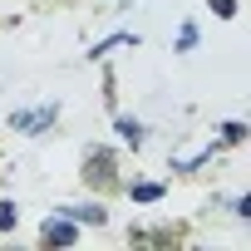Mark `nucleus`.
Returning a JSON list of instances; mask_svg holds the SVG:
<instances>
[{
  "instance_id": "1",
  "label": "nucleus",
  "mask_w": 251,
  "mask_h": 251,
  "mask_svg": "<svg viewBox=\"0 0 251 251\" xmlns=\"http://www.w3.org/2000/svg\"><path fill=\"white\" fill-rule=\"evenodd\" d=\"M84 182L89 187H118V173H113V153L108 148H94L84 158Z\"/></svg>"
},
{
  "instance_id": "2",
  "label": "nucleus",
  "mask_w": 251,
  "mask_h": 251,
  "mask_svg": "<svg viewBox=\"0 0 251 251\" xmlns=\"http://www.w3.org/2000/svg\"><path fill=\"white\" fill-rule=\"evenodd\" d=\"M54 113H59L54 103H45V108H20V113H10V128H15V133H30V138H35V133H45L50 123H54Z\"/></svg>"
},
{
  "instance_id": "3",
  "label": "nucleus",
  "mask_w": 251,
  "mask_h": 251,
  "mask_svg": "<svg viewBox=\"0 0 251 251\" xmlns=\"http://www.w3.org/2000/svg\"><path fill=\"white\" fill-rule=\"evenodd\" d=\"M74 236H79V226H74L69 217H50V222L40 226V241H45V246H69Z\"/></svg>"
},
{
  "instance_id": "4",
  "label": "nucleus",
  "mask_w": 251,
  "mask_h": 251,
  "mask_svg": "<svg viewBox=\"0 0 251 251\" xmlns=\"http://www.w3.org/2000/svg\"><path fill=\"white\" fill-rule=\"evenodd\" d=\"M59 212H64L69 222H94V226H103V222H108V212H103L99 202H74V207H59Z\"/></svg>"
},
{
  "instance_id": "5",
  "label": "nucleus",
  "mask_w": 251,
  "mask_h": 251,
  "mask_svg": "<svg viewBox=\"0 0 251 251\" xmlns=\"http://www.w3.org/2000/svg\"><path fill=\"white\" fill-rule=\"evenodd\" d=\"M118 133H123V143L143 148V123H138V118H118Z\"/></svg>"
},
{
  "instance_id": "6",
  "label": "nucleus",
  "mask_w": 251,
  "mask_h": 251,
  "mask_svg": "<svg viewBox=\"0 0 251 251\" xmlns=\"http://www.w3.org/2000/svg\"><path fill=\"white\" fill-rule=\"evenodd\" d=\"M128 192H133V202H158L163 197V182H133Z\"/></svg>"
},
{
  "instance_id": "7",
  "label": "nucleus",
  "mask_w": 251,
  "mask_h": 251,
  "mask_svg": "<svg viewBox=\"0 0 251 251\" xmlns=\"http://www.w3.org/2000/svg\"><path fill=\"white\" fill-rule=\"evenodd\" d=\"M15 222H20V207L15 202H0V231H10Z\"/></svg>"
},
{
  "instance_id": "8",
  "label": "nucleus",
  "mask_w": 251,
  "mask_h": 251,
  "mask_svg": "<svg viewBox=\"0 0 251 251\" xmlns=\"http://www.w3.org/2000/svg\"><path fill=\"white\" fill-rule=\"evenodd\" d=\"M246 138V123H222V143H241Z\"/></svg>"
},
{
  "instance_id": "9",
  "label": "nucleus",
  "mask_w": 251,
  "mask_h": 251,
  "mask_svg": "<svg viewBox=\"0 0 251 251\" xmlns=\"http://www.w3.org/2000/svg\"><path fill=\"white\" fill-rule=\"evenodd\" d=\"M197 45V25H182V35H177V54H187Z\"/></svg>"
},
{
  "instance_id": "10",
  "label": "nucleus",
  "mask_w": 251,
  "mask_h": 251,
  "mask_svg": "<svg viewBox=\"0 0 251 251\" xmlns=\"http://www.w3.org/2000/svg\"><path fill=\"white\" fill-rule=\"evenodd\" d=\"M212 10H217L222 20H231V15H236V0H212Z\"/></svg>"
}]
</instances>
